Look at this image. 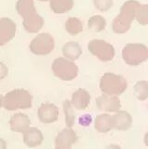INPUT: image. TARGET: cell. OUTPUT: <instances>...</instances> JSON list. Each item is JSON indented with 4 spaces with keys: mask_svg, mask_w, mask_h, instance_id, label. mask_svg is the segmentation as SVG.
Segmentation results:
<instances>
[{
    "mask_svg": "<svg viewBox=\"0 0 148 149\" xmlns=\"http://www.w3.org/2000/svg\"><path fill=\"white\" fill-rule=\"evenodd\" d=\"M17 11L23 18V26L29 33H37L43 27L44 19L36 12L33 0H19Z\"/></svg>",
    "mask_w": 148,
    "mask_h": 149,
    "instance_id": "1",
    "label": "cell"
},
{
    "mask_svg": "<svg viewBox=\"0 0 148 149\" xmlns=\"http://www.w3.org/2000/svg\"><path fill=\"white\" fill-rule=\"evenodd\" d=\"M141 6L136 0H129L121 7L118 17L113 20L112 29L116 33H124L131 28L132 20L136 17L137 10Z\"/></svg>",
    "mask_w": 148,
    "mask_h": 149,
    "instance_id": "2",
    "label": "cell"
},
{
    "mask_svg": "<svg viewBox=\"0 0 148 149\" xmlns=\"http://www.w3.org/2000/svg\"><path fill=\"white\" fill-rule=\"evenodd\" d=\"M32 101L33 96L27 90L15 89L2 96L1 106L8 111L26 109L32 107Z\"/></svg>",
    "mask_w": 148,
    "mask_h": 149,
    "instance_id": "3",
    "label": "cell"
},
{
    "mask_svg": "<svg viewBox=\"0 0 148 149\" xmlns=\"http://www.w3.org/2000/svg\"><path fill=\"white\" fill-rule=\"evenodd\" d=\"M127 81L124 77L114 73H106L100 80V89L108 95H121L127 88Z\"/></svg>",
    "mask_w": 148,
    "mask_h": 149,
    "instance_id": "4",
    "label": "cell"
},
{
    "mask_svg": "<svg viewBox=\"0 0 148 149\" xmlns=\"http://www.w3.org/2000/svg\"><path fill=\"white\" fill-rule=\"evenodd\" d=\"M122 58L126 64L138 66L148 59V48L142 44H128L122 50Z\"/></svg>",
    "mask_w": 148,
    "mask_h": 149,
    "instance_id": "5",
    "label": "cell"
},
{
    "mask_svg": "<svg viewBox=\"0 0 148 149\" xmlns=\"http://www.w3.org/2000/svg\"><path fill=\"white\" fill-rule=\"evenodd\" d=\"M52 70L58 78L62 81H69L75 79L78 75V67L69 58H58L54 60Z\"/></svg>",
    "mask_w": 148,
    "mask_h": 149,
    "instance_id": "6",
    "label": "cell"
},
{
    "mask_svg": "<svg viewBox=\"0 0 148 149\" xmlns=\"http://www.w3.org/2000/svg\"><path fill=\"white\" fill-rule=\"evenodd\" d=\"M88 50L102 61H109L115 56L114 47L103 40H92L88 44Z\"/></svg>",
    "mask_w": 148,
    "mask_h": 149,
    "instance_id": "7",
    "label": "cell"
},
{
    "mask_svg": "<svg viewBox=\"0 0 148 149\" xmlns=\"http://www.w3.org/2000/svg\"><path fill=\"white\" fill-rule=\"evenodd\" d=\"M54 39L47 33H41L37 35L30 45L31 51L35 55H47L54 49Z\"/></svg>",
    "mask_w": 148,
    "mask_h": 149,
    "instance_id": "8",
    "label": "cell"
},
{
    "mask_svg": "<svg viewBox=\"0 0 148 149\" xmlns=\"http://www.w3.org/2000/svg\"><path fill=\"white\" fill-rule=\"evenodd\" d=\"M59 111L57 106L50 103H44L38 109V118L43 123H53L58 119Z\"/></svg>",
    "mask_w": 148,
    "mask_h": 149,
    "instance_id": "9",
    "label": "cell"
},
{
    "mask_svg": "<svg viewBox=\"0 0 148 149\" xmlns=\"http://www.w3.org/2000/svg\"><path fill=\"white\" fill-rule=\"evenodd\" d=\"M78 137L76 132L70 127L61 131L56 138L55 146L56 148H70L77 141Z\"/></svg>",
    "mask_w": 148,
    "mask_h": 149,
    "instance_id": "10",
    "label": "cell"
},
{
    "mask_svg": "<svg viewBox=\"0 0 148 149\" xmlns=\"http://www.w3.org/2000/svg\"><path fill=\"white\" fill-rule=\"evenodd\" d=\"M96 106L99 109L108 112H118L121 107L119 97L106 94L96 99Z\"/></svg>",
    "mask_w": 148,
    "mask_h": 149,
    "instance_id": "11",
    "label": "cell"
},
{
    "mask_svg": "<svg viewBox=\"0 0 148 149\" xmlns=\"http://www.w3.org/2000/svg\"><path fill=\"white\" fill-rule=\"evenodd\" d=\"M16 33V25L11 19L2 18L0 19V45H4L11 40Z\"/></svg>",
    "mask_w": 148,
    "mask_h": 149,
    "instance_id": "12",
    "label": "cell"
},
{
    "mask_svg": "<svg viewBox=\"0 0 148 149\" xmlns=\"http://www.w3.org/2000/svg\"><path fill=\"white\" fill-rule=\"evenodd\" d=\"M10 129L13 132H22L24 133L26 132L31 125V121L29 117L26 114H22V113H17L14 116L11 117L9 120Z\"/></svg>",
    "mask_w": 148,
    "mask_h": 149,
    "instance_id": "13",
    "label": "cell"
},
{
    "mask_svg": "<svg viewBox=\"0 0 148 149\" xmlns=\"http://www.w3.org/2000/svg\"><path fill=\"white\" fill-rule=\"evenodd\" d=\"M91 95L87 91L84 89H78L72 94L71 97V104L76 109L83 110L90 104Z\"/></svg>",
    "mask_w": 148,
    "mask_h": 149,
    "instance_id": "14",
    "label": "cell"
},
{
    "mask_svg": "<svg viewBox=\"0 0 148 149\" xmlns=\"http://www.w3.org/2000/svg\"><path fill=\"white\" fill-rule=\"evenodd\" d=\"M43 133L37 128H29L23 133V142L29 147H35L43 143Z\"/></svg>",
    "mask_w": 148,
    "mask_h": 149,
    "instance_id": "15",
    "label": "cell"
},
{
    "mask_svg": "<svg viewBox=\"0 0 148 149\" xmlns=\"http://www.w3.org/2000/svg\"><path fill=\"white\" fill-rule=\"evenodd\" d=\"M113 128L120 131H126L131 128L132 123V118L126 111H118L116 115L112 117Z\"/></svg>",
    "mask_w": 148,
    "mask_h": 149,
    "instance_id": "16",
    "label": "cell"
},
{
    "mask_svg": "<svg viewBox=\"0 0 148 149\" xmlns=\"http://www.w3.org/2000/svg\"><path fill=\"white\" fill-rule=\"evenodd\" d=\"M113 128L112 117L108 114H102L96 117L95 119V129L99 132H108Z\"/></svg>",
    "mask_w": 148,
    "mask_h": 149,
    "instance_id": "17",
    "label": "cell"
},
{
    "mask_svg": "<svg viewBox=\"0 0 148 149\" xmlns=\"http://www.w3.org/2000/svg\"><path fill=\"white\" fill-rule=\"evenodd\" d=\"M62 52L66 58H69L70 60H75L81 55L83 50H81V47H80V45L78 43L69 42L63 47Z\"/></svg>",
    "mask_w": 148,
    "mask_h": 149,
    "instance_id": "18",
    "label": "cell"
},
{
    "mask_svg": "<svg viewBox=\"0 0 148 149\" xmlns=\"http://www.w3.org/2000/svg\"><path fill=\"white\" fill-rule=\"evenodd\" d=\"M50 7L57 14L66 13L72 8L73 0H50Z\"/></svg>",
    "mask_w": 148,
    "mask_h": 149,
    "instance_id": "19",
    "label": "cell"
},
{
    "mask_svg": "<svg viewBox=\"0 0 148 149\" xmlns=\"http://www.w3.org/2000/svg\"><path fill=\"white\" fill-rule=\"evenodd\" d=\"M65 27L67 32L72 35L78 34L83 32V23L77 18H69L66 22Z\"/></svg>",
    "mask_w": 148,
    "mask_h": 149,
    "instance_id": "20",
    "label": "cell"
},
{
    "mask_svg": "<svg viewBox=\"0 0 148 149\" xmlns=\"http://www.w3.org/2000/svg\"><path fill=\"white\" fill-rule=\"evenodd\" d=\"M134 95L137 99L144 101L148 98V81H138L134 86Z\"/></svg>",
    "mask_w": 148,
    "mask_h": 149,
    "instance_id": "21",
    "label": "cell"
},
{
    "mask_svg": "<svg viewBox=\"0 0 148 149\" xmlns=\"http://www.w3.org/2000/svg\"><path fill=\"white\" fill-rule=\"evenodd\" d=\"M72 104L69 100H66L63 103V109L65 113V118H66V125L68 127H72L74 122H75V113L72 109Z\"/></svg>",
    "mask_w": 148,
    "mask_h": 149,
    "instance_id": "22",
    "label": "cell"
},
{
    "mask_svg": "<svg viewBox=\"0 0 148 149\" xmlns=\"http://www.w3.org/2000/svg\"><path fill=\"white\" fill-rule=\"evenodd\" d=\"M106 27V19L101 16H94L88 20V28L93 32L99 33Z\"/></svg>",
    "mask_w": 148,
    "mask_h": 149,
    "instance_id": "23",
    "label": "cell"
},
{
    "mask_svg": "<svg viewBox=\"0 0 148 149\" xmlns=\"http://www.w3.org/2000/svg\"><path fill=\"white\" fill-rule=\"evenodd\" d=\"M136 19L140 24H148V4L141 5L136 13Z\"/></svg>",
    "mask_w": 148,
    "mask_h": 149,
    "instance_id": "24",
    "label": "cell"
},
{
    "mask_svg": "<svg viewBox=\"0 0 148 149\" xmlns=\"http://www.w3.org/2000/svg\"><path fill=\"white\" fill-rule=\"evenodd\" d=\"M94 3L96 8L100 11H108L113 5L112 0H94Z\"/></svg>",
    "mask_w": 148,
    "mask_h": 149,
    "instance_id": "25",
    "label": "cell"
},
{
    "mask_svg": "<svg viewBox=\"0 0 148 149\" xmlns=\"http://www.w3.org/2000/svg\"><path fill=\"white\" fill-rule=\"evenodd\" d=\"M144 141H145V145L148 147V132L145 135V139H144Z\"/></svg>",
    "mask_w": 148,
    "mask_h": 149,
    "instance_id": "26",
    "label": "cell"
},
{
    "mask_svg": "<svg viewBox=\"0 0 148 149\" xmlns=\"http://www.w3.org/2000/svg\"><path fill=\"white\" fill-rule=\"evenodd\" d=\"M39 1H47V0H39Z\"/></svg>",
    "mask_w": 148,
    "mask_h": 149,
    "instance_id": "27",
    "label": "cell"
}]
</instances>
